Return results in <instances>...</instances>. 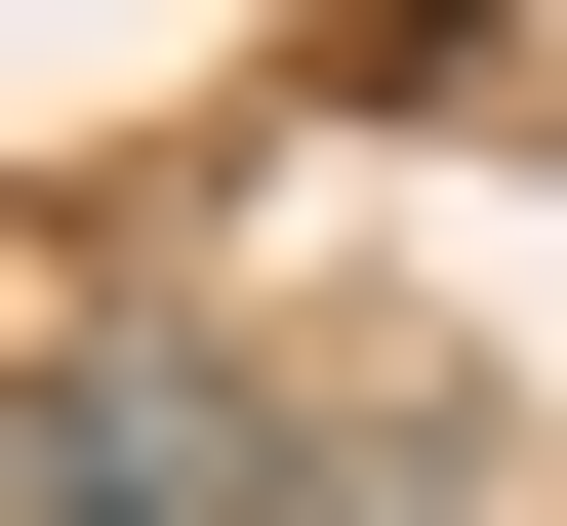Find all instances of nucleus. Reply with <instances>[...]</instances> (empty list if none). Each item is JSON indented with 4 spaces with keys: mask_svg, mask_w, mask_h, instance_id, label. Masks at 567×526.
Listing matches in <instances>:
<instances>
[{
    "mask_svg": "<svg viewBox=\"0 0 567 526\" xmlns=\"http://www.w3.org/2000/svg\"><path fill=\"white\" fill-rule=\"evenodd\" d=\"M0 526H284V405L203 324H41L0 364Z\"/></svg>",
    "mask_w": 567,
    "mask_h": 526,
    "instance_id": "nucleus-1",
    "label": "nucleus"
}]
</instances>
